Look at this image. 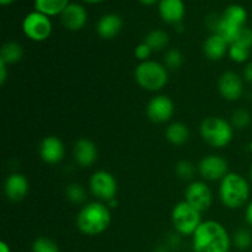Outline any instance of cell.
I'll return each mask as SVG.
<instances>
[{"mask_svg":"<svg viewBox=\"0 0 252 252\" xmlns=\"http://www.w3.org/2000/svg\"><path fill=\"white\" fill-rule=\"evenodd\" d=\"M192 238L193 252H229L231 241L226 229L214 220L202 221Z\"/></svg>","mask_w":252,"mask_h":252,"instance_id":"1","label":"cell"},{"mask_svg":"<svg viewBox=\"0 0 252 252\" xmlns=\"http://www.w3.org/2000/svg\"><path fill=\"white\" fill-rule=\"evenodd\" d=\"M245 217H246V221L249 223V225L252 226V202L248 206L245 212Z\"/></svg>","mask_w":252,"mask_h":252,"instance_id":"36","label":"cell"},{"mask_svg":"<svg viewBox=\"0 0 252 252\" xmlns=\"http://www.w3.org/2000/svg\"><path fill=\"white\" fill-rule=\"evenodd\" d=\"M234 43L240 44V46L245 47V48L251 49L252 48V30L246 26L243 27V30L240 31L238 38H236V41L234 42Z\"/></svg>","mask_w":252,"mask_h":252,"instance_id":"32","label":"cell"},{"mask_svg":"<svg viewBox=\"0 0 252 252\" xmlns=\"http://www.w3.org/2000/svg\"><path fill=\"white\" fill-rule=\"evenodd\" d=\"M68 1L69 0H34V7L36 11L42 12L47 16H54L65 9L69 4Z\"/></svg>","mask_w":252,"mask_h":252,"instance_id":"21","label":"cell"},{"mask_svg":"<svg viewBox=\"0 0 252 252\" xmlns=\"http://www.w3.org/2000/svg\"><path fill=\"white\" fill-rule=\"evenodd\" d=\"M185 197H186V202H189L199 212L207 211L213 202L211 189L201 181H194L189 184L185 192Z\"/></svg>","mask_w":252,"mask_h":252,"instance_id":"9","label":"cell"},{"mask_svg":"<svg viewBox=\"0 0 252 252\" xmlns=\"http://www.w3.org/2000/svg\"><path fill=\"white\" fill-rule=\"evenodd\" d=\"M221 16L224 19L229 20L230 22H233V24L238 25V26L244 27L245 26L246 20H248V12H246V10L241 5L234 4L226 7L225 11L223 12Z\"/></svg>","mask_w":252,"mask_h":252,"instance_id":"24","label":"cell"},{"mask_svg":"<svg viewBox=\"0 0 252 252\" xmlns=\"http://www.w3.org/2000/svg\"><path fill=\"white\" fill-rule=\"evenodd\" d=\"M22 54H24V51H22L21 44L17 42H7L1 47L0 59L6 64H12L19 62L22 58Z\"/></svg>","mask_w":252,"mask_h":252,"instance_id":"22","label":"cell"},{"mask_svg":"<svg viewBox=\"0 0 252 252\" xmlns=\"http://www.w3.org/2000/svg\"><path fill=\"white\" fill-rule=\"evenodd\" d=\"M41 158L47 164H58L64 158V144L59 138L57 137H47L42 140L41 147H39Z\"/></svg>","mask_w":252,"mask_h":252,"instance_id":"14","label":"cell"},{"mask_svg":"<svg viewBox=\"0 0 252 252\" xmlns=\"http://www.w3.org/2000/svg\"><path fill=\"white\" fill-rule=\"evenodd\" d=\"M12 1H14V0H0V4H1V5H9V4H11Z\"/></svg>","mask_w":252,"mask_h":252,"instance_id":"39","label":"cell"},{"mask_svg":"<svg viewBox=\"0 0 252 252\" xmlns=\"http://www.w3.org/2000/svg\"><path fill=\"white\" fill-rule=\"evenodd\" d=\"M251 49L245 48V47L240 46V44L233 43L229 46V56L236 63H243V62H246L249 59V56H250Z\"/></svg>","mask_w":252,"mask_h":252,"instance_id":"30","label":"cell"},{"mask_svg":"<svg viewBox=\"0 0 252 252\" xmlns=\"http://www.w3.org/2000/svg\"><path fill=\"white\" fill-rule=\"evenodd\" d=\"M32 252H59V248L48 238H38L32 245Z\"/></svg>","mask_w":252,"mask_h":252,"instance_id":"29","label":"cell"},{"mask_svg":"<svg viewBox=\"0 0 252 252\" xmlns=\"http://www.w3.org/2000/svg\"><path fill=\"white\" fill-rule=\"evenodd\" d=\"M84 1H86V2H98V1H101V0H84Z\"/></svg>","mask_w":252,"mask_h":252,"instance_id":"40","label":"cell"},{"mask_svg":"<svg viewBox=\"0 0 252 252\" xmlns=\"http://www.w3.org/2000/svg\"><path fill=\"white\" fill-rule=\"evenodd\" d=\"M123 26L122 19L117 14H105L96 25V31L102 38H113L121 32Z\"/></svg>","mask_w":252,"mask_h":252,"instance_id":"18","label":"cell"},{"mask_svg":"<svg viewBox=\"0 0 252 252\" xmlns=\"http://www.w3.org/2000/svg\"><path fill=\"white\" fill-rule=\"evenodd\" d=\"M251 123V115L249 111L240 108L236 110L231 116V125L233 127L238 128V129H244V128L249 127Z\"/></svg>","mask_w":252,"mask_h":252,"instance_id":"26","label":"cell"},{"mask_svg":"<svg viewBox=\"0 0 252 252\" xmlns=\"http://www.w3.org/2000/svg\"><path fill=\"white\" fill-rule=\"evenodd\" d=\"M204 142L214 148H224L233 139V127L220 117H207L201 125Z\"/></svg>","mask_w":252,"mask_h":252,"instance_id":"5","label":"cell"},{"mask_svg":"<svg viewBox=\"0 0 252 252\" xmlns=\"http://www.w3.org/2000/svg\"><path fill=\"white\" fill-rule=\"evenodd\" d=\"M110 224V208L98 202H91L84 206L76 217V225L79 230L90 236L103 233Z\"/></svg>","mask_w":252,"mask_h":252,"instance_id":"2","label":"cell"},{"mask_svg":"<svg viewBox=\"0 0 252 252\" xmlns=\"http://www.w3.org/2000/svg\"><path fill=\"white\" fill-rule=\"evenodd\" d=\"M159 12L167 24H180L185 16V5L182 0H160Z\"/></svg>","mask_w":252,"mask_h":252,"instance_id":"17","label":"cell"},{"mask_svg":"<svg viewBox=\"0 0 252 252\" xmlns=\"http://www.w3.org/2000/svg\"><path fill=\"white\" fill-rule=\"evenodd\" d=\"M22 30L30 39L41 42L48 38L51 34L52 22L47 15L39 11H32L24 19Z\"/></svg>","mask_w":252,"mask_h":252,"instance_id":"7","label":"cell"},{"mask_svg":"<svg viewBox=\"0 0 252 252\" xmlns=\"http://www.w3.org/2000/svg\"><path fill=\"white\" fill-rule=\"evenodd\" d=\"M172 224L177 233L182 235H193L202 224L201 212L197 211L189 202H180L172 209Z\"/></svg>","mask_w":252,"mask_h":252,"instance_id":"6","label":"cell"},{"mask_svg":"<svg viewBox=\"0 0 252 252\" xmlns=\"http://www.w3.org/2000/svg\"><path fill=\"white\" fill-rule=\"evenodd\" d=\"M152 49H150V47L148 46V44H145L144 42L143 43H140L139 46L135 47V51H134V54L135 57H137L139 61H148V58L150 57V54H152Z\"/></svg>","mask_w":252,"mask_h":252,"instance_id":"33","label":"cell"},{"mask_svg":"<svg viewBox=\"0 0 252 252\" xmlns=\"http://www.w3.org/2000/svg\"><path fill=\"white\" fill-rule=\"evenodd\" d=\"M182 61H184V57H182L181 52L176 48H172L170 51H167L165 53V58H164V63L165 66L167 69H171V70H176L181 66Z\"/></svg>","mask_w":252,"mask_h":252,"instance_id":"27","label":"cell"},{"mask_svg":"<svg viewBox=\"0 0 252 252\" xmlns=\"http://www.w3.org/2000/svg\"><path fill=\"white\" fill-rule=\"evenodd\" d=\"M228 161L219 155H208L198 164V171L203 179L208 181L223 180L228 172Z\"/></svg>","mask_w":252,"mask_h":252,"instance_id":"10","label":"cell"},{"mask_svg":"<svg viewBox=\"0 0 252 252\" xmlns=\"http://www.w3.org/2000/svg\"><path fill=\"white\" fill-rule=\"evenodd\" d=\"M66 197H68L69 201L71 203L81 204L83 202H85L86 199V191L81 185L79 184H71L66 187Z\"/></svg>","mask_w":252,"mask_h":252,"instance_id":"25","label":"cell"},{"mask_svg":"<svg viewBox=\"0 0 252 252\" xmlns=\"http://www.w3.org/2000/svg\"><path fill=\"white\" fill-rule=\"evenodd\" d=\"M219 196L224 206L228 208H240L250 197V186L245 177L230 172L221 180Z\"/></svg>","mask_w":252,"mask_h":252,"instance_id":"3","label":"cell"},{"mask_svg":"<svg viewBox=\"0 0 252 252\" xmlns=\"http://www.w3.org/2000/svg\"><path fill=\"white\" fill-rule=\"evenodd\" d=\"M234 244L239 250H248L252 245V235L248 229H239L234 234Z\"/></svg>","mask_w":252,"mask_h":252,"instance_id":"28","label":"cell"},{"mask_svg":"<svg viewBox=\"0 0 252 252\" xmlns=\"http://www.w3.org/2000/svg\"><path fill=\"white\" fill-rule=\"evenodd\" d=\"M250 176H251V180H252V166H251V170H250Z\"/></svg>","mask_w":252,"mask_h":252,"instance_id":"41","label":"cell"},{"mask_svg":"<svg viewBox=\"0 0 252 252\" xmlns=\"http://www.w3.org/2000/svg\"><path fill=\"white\" fill-rule=\"evenodd\" d=\"M0 252H11L9 245H7L6 243H4V241H1V243H0Z\"/></svg>","mask_w":252,"mask_h":252,"instance_id":"37","label":"cell"},{"mask_svg":"<svg viewBox=\"0 0 252 252\" xmlns=\"http://www.w3.org/2000/svg\"><path fill=\"white\" fill-rule=\"evenodd\" d=\"M6 65L7 64L0 59V84H1V85H4L5 80H6V76H7Z\"/></svg>","mask_w":252,"mask_h":252,"instance_id":"34","label":"cell"},{"mask_svg":"<svg viewBox=\"0 0 252 252\" xmlns=\"http://www.w3.org/2000/svg\"><path fill=\"white\" fill-rule=\"evenodd\" d=\"M139 1L143 2V4H145V5H153V4H155L158 0H139Z\"/></svg>","mask_w":252,"mask_h":252,"instance_id":"38","label":"cell"},{"mask_svg":"<svg viewBox=\"0 0 252 252\" xmlns=\"http://www.w3.org/2000/svg\"><path fill=\"white\" fill-rule=\"evenodd\" d=\"M91 193L101 201L110 202L116 198L117 194V181L112 174L107 171H96L90 179Z\"/></svg>","mask_w":252,"mask_h":252,"instance_id":"8","label":"cell"},{"mask_svg":"<svg viewBox=\"0 0 252 252\" xmlns=\"http://www.w3.org/2000/svg\"><path fill=\"white\" fill-rule=\"evenodd\" d=\"M218 88L220 95L229 101L238 100L244 93L243 80L234 71H226L219 78Z\"/></svg>","mask_w":252,"mask_h":252,"instance_id":"12","label":"cell"},{"mask_svg":"<svg viewBox=\"0 0 252 252\" xmlns=\"http://www.w3.org/2000/svg\"><path fill=\"white\" fill-rule=\"evenodd\" d=\"M144 43L148 44L152 51H161L169 43V34L162 30H154L145 36Z\"/></svg>","mask_w":252,"mask_h":252,"instance_id":"23","label":"cell"},{"mask_svg":"<svg viewBox=\"0 0 252 252\" xmlns=\"http://www.w3.org/2000/svg\"><path fill=\"white\" fill-rule=\"evenodd\" d=\"M147 115L155 123L167 122L174 115V103L165 95L153 97L147 106Z\"/></svg>","mask_w":252,"mask_h":252,"instance_id":"11","label":"cell"},{"mask_svg":"<svg viewBox=\"0 0 252 252\" xmlns=\"http://www.w3.org/2000/svg\"><path fill=\"white\" fill-rule=\"evenodd\" d=\"M176 174L180 179L191 180L194 176V174H196V167H194V165L191 161L182 160V161L177 162Z\"/></svg>","mask_w":252,"mask_h":252,"instance_id":"31","label":"cell"},{"mask_svg":"<svg viewBox=\"0 0 252 252\" xmlns=\"http://www.w3.org/2000/svg\"><path fill=\"white\" fill-rule=\"evenodd\" d=\"M4 191L7 199L12 202H19L26 197L29 192V181L21 174H12L5 180Z\"/></svg>","mask_w":252,"mask_h":252,"instance_id":"15","label":"cell"},{"mask_svg":"<svg viewBox=\"0 0 252 252\" xmlns=\"http://www.w3.org/2000/svg\"><path fill=\"white\" fill-rule=\"evenodd\" d=\"M189 130L186 125L181 122L172 123L166 129V139L174 145H182L189 140Z\"/></svg>","mask_w":252,"mask_h":252,"instance_id":"20","label":"cell"},{"mask_svg":"<svg viewBox=\"0 0 252 252\" xmlns=\"http://www.w3.org/2000/svg\"><path fill=\"white\" fill-rule=\"evenodd\" d=\"M244 76H245L248 83L252 84V62H250V63L246 65L245 70H244Z\"/></svg>","mask_w":252,"mask_h":252,"instance_id":"35","label":"cell"},{"mask_svg":"<svg viewBox=\"0 0 252 252\" xmlns=\"http://www.w3.org/2000/svg\"><path fill=\"white\" fill-rule=\"evenodd\" d=\"M204 54L211 61H220L226 52H229V43L219 34L213 33L206 39L203 44Z\"/></svg>","mask_w":252,"mask_h":252,"instance_id":"19","label":"cell"},{"mask_svg":"<svg viewBox=\"0 0 252 252\" xmlns=\"http://www.w3.org/2000/svg\"><path fill=\"white\" fill-rule=\"evenodd\" d=\"M135 80L143 89L149 91H158L164 88L169 80L167 68L154 61L142 62L135 68Z\"/></svg>","mask_w":252,"mask_h":252,"instance_id":"4","label":"cell"},{"mask_svg":"<svg viewBox=\"0 0 252 252\" xmlns=\"http://www.w3.org/2000/svg\"><path fill=\"white\" fill-rule=\"evenodd\" d=\"M62 24L70 31H78L83 29L84 25L88 20V14H86L85 7L81 6L80 4L70 2L65 6V9L61 12Z\"/></svg>","mask_w":252,"mask_h":252,"instance_id":"13","label":"cell"},{"mask_svg":"<svg viewBox=\"0 0 252 252\" xmlns=\"http://www.w3.org/2000/svg\"><path fill=\"white\" fill-rule=\"evenodd\" d=\"M74 158L80 166H90L97 159V148L91 140L79 139L74 145Z\"/></svg>","mask_w":252,"mask_h":252,"instance_id":"16","label":"cell"}]
</instances>
